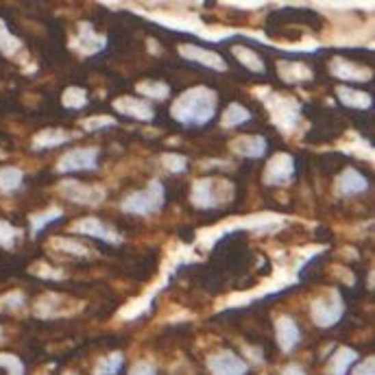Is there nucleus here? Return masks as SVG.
I'll return each instance as SVG.
<instances>
[{
  "label": "nucleus",
  "instance_id": "39448f33",
  "mask_svg": "<svg viewBox=\"0 0 375 375\" xmlns=\"http://www.w3.org/2000/svg\"><path fill=\"white\" fill-rule=\"evenodd\" d=\"M310 316L312 323L321 330H327V327H334L338 321L345 316V301L343 295L336 288L325 290L323 295H319L310 306Z\"/></svg>",
  "mask_w": 375,
  "mask_h": 375
},
{
  "label": "nucleus",
  "instance_id": "37998d69",
  "mask_svg": "<svg viewBox=\"0 0 375 375\" xmlns=\"http://www.w3.org/2000/svg\"><path fill=\"white\" fill-rule=\"evenodd\" d=\"M64 375H75V373H64Z\"/></svg>",
  "mask_w": 375,
  "mask_h": 375
},
{
  "label": "nucleus",
  "instance_id": "6ab92c4d",
  "mask_svg": "<svg viewBox=\"0 0 375 375\" xmlns=\"http://www.w3.org/2000/svg\"><path fill=\"white\" fill-rule=\"evenodd\" d=\"M75 135L66 131V129L60 127H51V129H42L40 133H35L31 140V148L33 151H49V148H57L64 146L66 142H70Z\"/></svg>",
  "mask_w": 375,
  "mask_h": 375
},
{
  "label": "nucleus",
  "instance_id": "5701e85b",
  "mask_svg": "<svg viewBox=\"0 0 375 375\" xmlns=\"http://www.w3.org/2000/svg\"><path fill=\"white\" fill-rule=\"evenodd\" d=\"M135 92L140 96H144V101H166L170 96V86L164 83V81H153V79H146V81H140L135 83Z\"/></svg>",
  "mask_w": 375,
  "mask_h": 375
},
{
  "label": "nucleus",
  "instance_id": "a19ab883",
  "mask_svg": "<svg viewBox=\"0 0 375 375\" xmlns=\"http://www.w3.org/2000/svg\"><path fill=\"white\" fill-rule=\"evenodd\" d=\"M281 375H308V373L303 371V367H299V365H286L284 369H281Z\"/></svg>",
  "mask_w": 375,
  "mask_h": 375
},
{
  "label": "nucleus",
  "instance_id": "1a4fd4ad",
  "mask_svg": "<svg viewBox=\"0 0 375 375\" xmlns=\"http://www.w3.org/2000/svg\"><path fill=\"white\" fill-rule=\"evenodd\" d=\"M70 231L81 233V236H88V238H96L105 244H112V247H118V244H122L120 233L114 231L112 227H107L96 216H86V218L75 220L73 225H70Z\"/></svg>",
  "mask_w": 375,
  "mask_h": 375
},
{
  "label": "nucleus",
  "instance_id": "412c9836",
  "mask_svg": "<svg viewBox=\"0 0 375 375\" xmlns=\"http://www.w3.org/2000/svg\"><path fill=\"white\" fill-rule=\"evenodd\" d=\"M358 362V351L351 347H338L330 362H327V373L330 375H349L351 367Z\"/></svg>",
  "mask_w": 375,
  "mask_h": 375
},
{
  "label": "nucleus",
  "instance_id": "473e14b6",
  "mask_svg": "<svg viewBox=\"0 0 375 375\" xmlns=\"http://www.w3.org/2000/svg\"><path fill=\"white\" fill-rule=\"evenodd\" d=\"M159 164H161V168L170 174H181L188 170V157L181 153H161Z\"/></svg>",
  "mask_w": 375,
  "mask_h": 375
},
{
  "label": "nucleus",
  "instance_id": "aec40b11",
  "mask_svg": "<svg viewBox=\"0 0 375 375\" xmlns=\"http://www.w3.org/2000/svg\"><path fill=\"white\" fill-rule=\"evenodd\" d=\"M336 99L341 101V105L349 109H371L373 107V96L365 90H356L351 86H338L336 88Z\"/></svg>",
  "mask_w": 375,
  "mask_h": 375
},
{
  "label": "nucleus",
  "instance_id": "cd10ccee",
  "mask_svg": "<svg viewBox=\"0 0 375 375\" xmlns=\"http://www.w3.org/2000/svg\"><path fill=\"white\" fill-rule=\"evenodd\" d=\"M88 103H90L88 90L79 88V86H70V88H66L64 94H62V105H64L66 109H75V112H79V109L88 107Z\"/></svg>",
  "mask_w": 375,
  "mask_h": 375
},
{
  "label": "nucleus",
  "instance_id": "7c9ffc66",
  "mask_svg": "<svg viewBox=\"0 0 375 375\" xmlns=\"http://www.w3.org/2000/svg\"><path fill=\"white\" fill-rule=\"evenodd\" d=\"M125 365V356L120 351H112L109 356H105L96 362L94 367V375H118Z\"/></svg>",
  "mask_w": 375,
  "mask_h": 375
},
{
  "label": "nucleus",
  "instance_id": "6e6552de",
  "mask_svg": "<svg viewBox=\"0 0 375 375\" xmlns=\"http://www.w3.org/2000/svg\"><path fill=\"white\" fill-rule=\"evenodd\" d=\"M57 172L60 174H73V172H92L99 168V148L96 146H81L70 148L57 161Z\"/></svg>",
  "mask_w": 375,
  "mask_h": 375
},
{
  "label": "nucleus",
  "instance_id": "f8f14e48",
  "mask_svg": "<svg viewBox=\"0 0 375 375\" xmlns=\"http://www.w3.org/2000/svg\"><path fill=\"white\" fill-rule=\"evenodd\" d=\"M112 107L116 114L125 116V118H131L138 122H153L155 120V107L144 99L138 96H118L112 101Z\"/></svg>",
  "mask_w": 375,
  "mask_h": 375
},
{
  "label": "nucleus",
  "instance_id": "f257e3e1",
  "mask_svg": "<svg viewBox=\"0 0 375 375\" xmlns=\"http://www.w3.org/2000/svg\"><path fill=\"white\" fill-rule=\"evenodd\" d=\"M218 107V94L212 88L196 86L185 90L172 101L170 116L177 120L181 127L198 129L212 122Z\"/></svg>",
  "mask_w": 375,
  "mask_h": 375
},
{
  "label": "nucleus",
  "instance_id": "9d476101",
  "mask_svg": "<svg viewBox=\"0 0 375 375\" xmlns=\"http://www.w3.org/2000/svg\"><path fill=\"white\" fill-rule=\"evenodd\" d=\"M207 369L212 375H247L249 365L231 349H220L207 356Z\"/></svg>",
  "mask_w": 375,
  "mask_h": 375
},
{
  "label": "nucleus",
  "instance_id": "7ed1b4c3",
  "mask_svg": "<svg viewBox=\"0 0 375 375\" xmlns=\"http://www.w3.org/2000/svg\"><path fill=\"white\" fill-rule=\"evenodd\" d=\"M233 198V183L220 177H201L192 183L190 203L198 209H216Z\"/></svg>",
  "mask_w": 375,
  "mask_h": 375
},
{
  "label": "nucleus",
  "instance_id": "9b49d317",
  "mask_svg": "<svg viewBox=\"0 0 375 375\" xmlns=\"http://www.w3.org/2000/svg\"><path fill=\"white\" fill-rule=\"evenodd\" d=\"M295 157L290 153H277L268 159L264 168V183L266 185H286L295 179Z\"/></svg>",
  "mask_w": 375,
  "mask_h": 375
},
{
  "label": "nucleus",
  "instance_id": "bb28decb",
  "mask_svg": "<svg viewBox=\"0 0 375 375\" xmlns=\"http://www.w3.org/2000/svg\"><path fill=\"white\" fill-rule=\"evenodd\" d=\"M51 247L62 251V253H68L73 257H90L94 255V251L90 247H86L81 240H73V238H53L51 240Z\"/></svg>",
  "mask_w": 375,
  "mask_h": 375
},
{
  "label": "nucleus",
  "instance_id": "72a5a7b5",
  "mask_svg": "<svg viewBox=\"0 0 375 375\" xmlns=\"http://www.w3.org/2000/svg\"><path fill=\"white\" fill-rule=\"evenodd\" d=\"M116 125H118V120H116L114 116H90V118H86L83 122H81V127H83L88 133L101 131V129H109V127H116Z\"/></svg>",
  "mask_w": 375,
  "mask_h": 375
},
{
  "label": "nucleus",
  "instance_id": "0eeeda50",
  "mask_svg": "<svg viewBox=\"0 0 375 375\" xmlns=\"http://www.w3.org/2000/svg\"><path fill=\"white\" fill-rule=\"evenodd\" d=\"M70 49L81 57H94L107 49V35L99 33L92 22H79L75 35L70 38Z\"/></svg>",
  "mask_w": 375,
  "mask_h": 375
},
{
  "label": "nucleus",
  "instance_id": "c85d7f7f",
  "mask_svg": "<svg viewBox=\"0 0 375 375\" xmlns=\"http://www.w3.org/2000/svg\"><path fill=\"white\" fill-rule=\"evenodd\" d=\"M25 181V172L16 166H5L0 168V192L9 194V192H16L18 188Z\"/></svg>",
  "mask_w": 375,
  "mask_h": 375
},
{
  "label": "nucleus",
  "instance_id": "20e7f679",
  "mask_svg": "<svg viewBox=\"0 0 375 375\" xmlns=\"http://www.w3.org/2000/svg\"><path fill=\"white\" fill-rule=\"evenodd\" d=\"M164 203H166V190H164L159 179H153L148 181L144 190L129 192L122 198L120 209L125 214H133V216H153L161 212Z\"/></svg>",
  "mask_w": 375,
  "mask_h": 375
},
{
  "label": "nucleus",
  "instance_id": "a18cd8bd",
  "mask_svg": "<svg viewBox=\"0 0 375 375\" xmlns=\"http://www.w3.org/2000/svg\"><path fill=\"white\" fill-rule=\"evenodd\" d=\"M0 157H3V153H0Z\"/></svg>",
  "mask_w": 375,
  "mask_h": 375
},
{
  "label": "nucleus",
  "instance_id": "e433bc0d",
  "mask_svg": "<svg viewBox=\"0 0 375 375\" xmlns=\"http://www.w3.org/2000/svg\"><path fill=\"white\" fill-rule=\"evenodd\" d=\"M0 369H7L9 375H25V365L14 354H0Z\"/></svg>",
  "mask_w": 375,
  "mask_h": 375
},
{
  "label": "nucleus",
  "instance_id": "4be33fe9",
  "mask_svg": "<svg viewBox=\"0 0 375 375\" xmlns=\"http://www.w3.org/2000/svg\"><path fill=\"white\" fill-rule=\"evenodd\" d=\"M251 118H253V114L244 107V105L229 103L225 107V112H222V116H220V125H222V129H236L240 125H247Z\"/></svg>",
  "mask_w": 375,
  "mask_h": 375
},
{
  "label": "nucleus",
  "instance_id": "a211bd4d",
  "mask_svg": "<svg viewBox=\"0 0 375 375\" xmlns=\"http://www.w3.org/2000/svg\"><path fill=\"white\" fill-rule=\"evenodd\" d=\"M277 75H279L281 81H284V83L295 86V83H308V81H312L314 70L303 62L281 60V62H277Z\"/></svg>",
  "mask_w": 375,
  "mask_h": 375
},
{
  "label": "nucleus",
  "instance_id": "b1692460",
  "mask_svg": "<svg viewBox=\"0 0 375 375\" xmlns=\"http://www.w3.org/2000/svg\"><path fill=\"white\" fill-rule=\"evenodd\" d=\"M233 57L249 70V73H255V75H264L266 73V66H264V60L260 55H257L253 49H249V46H233L231 49Z\"/></svg>",
  "mask_w": 375,
  "mask_h": 375
},
{
  "label": "nucleus",
  "instance_id": "a878e982",
  "mask_svg": "<svg viewBox=\"0 0 375 375\" xmlns=\"http://www.w3.org/2000/svg\"><path fill=\"white\" fill-rule=\"evenodd\" d=\"M64 216V209L62 207H49L44 212H35L29 216V225H31V236H38L42 229H46L51 222L60 220Z\"/></svg>",
  "mask_w": 375,
  "mask_h": 375
},
{
  "label": "nucleus",
  "instance_id": "79ce46f5",
  "mask_svg": "<svg viewBox=\"0 0 375 375\" xmlns=\"http://www.w3.org/2000/svg\"><path fill=\"white\" fill-rule=\"evenodd\" d=\"M148 46H151V49H148L151 53H159V44L155 40H148Z\"/></svg>",
  "mask_w": 375,
  "mask_h": 375
},
{
  "label": "nucleus",
  "instance_id": "c756f323",
  "mask_svg": "<svg viewBox=\"0 0 375 375\" xmlns=\"http://www.w3.org/2000/svg\"><path fill=\"white\" fill-rule=\"evenodd\" d=\"M343 148L347 151L349 155H356L360 159H365V157L367 159H373V148H371V144L362 135H358V133H347Z\"/></svg>",
  "mask_w": 375,
  "mask_h": 375
},
{
  "label": "nucleus",
  "instance_id": "4c0bfd02",
  "mask_svg": "<svg viewBox=\"0 0 375 375\" xmlns=\"http://www.w3.org/2000/svg\"><path fill=\"white\" fill-rule=\"evenodd\" d=\"M31 271L42 277V279H53V281H62L66 275L62 268H55V266H49L46 262H40V264H35V268H31Z\"/></svg>",
  "mask_w": 375,
  "mask_h": 375
},
{
  "label": "nucleus",
  "instance_id": "f3484780",
  "mask_svg": "<svg viewBox=\"0 0 375 375\" xmlns=\"http://www.w3.org/2000/svg\"><path fill=\"white\" fill-rule=\"evenodd\" d=\"M229 151L244 159H260L266 155L268 142L264 135H238L229 142Z\"/></svg>",
  "mask_w": 375,
  "mask_h": 375
},
{
  "label": "nucleus",
  "instance_id": "58836bf2",
  "mask_svg": "<svg viewBox=\"0 0 375 375\" xmlns=\"http://www.w3.org/2000/svg\"><path fill=\"white\" fill-rule=\"evenodd\" d=\"M129 375H157V367L153 365V362H148V360H140V362H135V365L131 367Z\"/></svg>",
  "mask_w": 375,
  "mask_h": 375
},
{
  "label": "nucleus",
  "instance_id": "f704fd0d",
  "mask_svg": "<svg viewBox=\"0 0 375 375\" xmlns=\"http://www.w3.org/2000/svg\"><path fill=\"white\" fill-rule=\"evenodd\" d=\"M25 303H27L25 292L11 290V292H7V295H5L3 299H0V310H5V312H16V310H22V308H25Z\"/></svg>",
  "mask_w": 375,
  "mask_h": 375
},
{
  "label": "nucleus",
  "instance_id": "c03bdc74",
  "mask_svg": "<svg viewBox=\"0 0 375 375\" xmlns=\"http://www.w3.org/2000/svg\"><path fill=\"white\" fill-rule=\"evenodd\" d=\"M0 334H3V327H0Z\"/></svg>",
  "mask_w": 375,
  "mask_h": 375
},
{
  "label": "nucleus",
  "instance_id": "dca6fc26",
  "mask_svg": "<svg viewBox=\"0 0 375 375\" xmlns=\"http://www.w3.org/2000/svg\"><path fill=\"white\" fill-rule=\"evenodd\" d=\"M275 338H277V345L284 354H290L301 341V330H299V323L292 319L288 314H281L277 316L275 321Z\"/></svg>",
  "mask_w": 375,
  "mask_h": 375
},
{
  "label": "nucleus",
  "instance_id": "2f4dec72",
  "mask_svg": "<svg viewBox=\"0 0 375 375\" xmlns=\"http://www.w3.org/2000/svg\"><path fill=\"white\" fill-rule=\"evenodd\" d=\"M20 51H22V42L9 31L5 20L0 18V53H5L7 57H16Z\"/></svg>",
  "mask_w": 375,
  "mask_h": 375
},
{
  "label": "nucleus",
  "instance_id": "423d86ee",
  "mask_svg": "<svg viewBox=\"0 0 375 375\" xmlns=\"http://www.w3.org/2000/svg\"><path fill=\"white\" fill-rule=\"evenodd\" d=\"M60 194L68 203L83 205V207H99L105 201V188L103 185H88L77 179H64L60 183Z\"/></svg>",
  "mask_w": 375,
  "mask_h": 375
},
{
  "label": "nucleus",
  "instance_id": "393cba45",
  "mask_svg": "<svg viewBox=\"0 0 375 375\" xmlns=\"http://www.w3.org/2000/svg\"><path fill=\"white\" fill-rule=\"evenodd\" d=\"M64 303H66V297L49 292V295H44L38 303H35V314L42 316V319H53V316L64 314Z\"/></svg>",
  "mask_w": 375,
  "mask_h": 375
},
{
  "label": "nucleus",
  "instance_id": "c9c22d12",
  "mask_svg": "<svg viewBox=\"0 0 375 375\" xmlns=\"http://www.w3.org/2000/svg\"><path fill=\"white\" fill-rule=\"evenodd\" d=\"M20 236H22V231L18 227H14L7 220H0V247L11 249L18 242Z\"/></svg>",
  "mask_w": 375,
  "mask_h": 375
},
{
  "label": "nucleus",
  "instance_id": "4468645a",
  "mask_svg": "<svg viewBox=\"0 0 375 375\" xmlns=\"http://www.w3.org/2000/svg\"><path fill=\"white\" fill-rule=\"evenodd\" d=\"M330 73L338 81H345V83H365V81L373 79L371 68L360 66L356 62H349L345 57H334L330 62Z\"/></svg>",
  "mask_w": 375,
  "mask_h": 375
},
{
  "label": "nucleus",
  "instance_id": "f03ea898",
  "mask_svg": "<svg viewBox=\"0 0 375 375\" xmlns=\"http://www.w3.org/2000/svg\"><path fill=\"white\" fill-rule=\"evenodd\" d=\"M255 94L262 96L268 114H271V120L279 131L284 135H295L301 125V103L292 96H286V94H277L268 90H262V92L255 90Z\"/></svg>",
  "mask_w": 375,
  "mask_h": 375
},
{
  "label": "nucleus",
  "instance_id": "2eb2a0df",
  "mask_svg": "<svg viewBox=\"0 0 375 375\" xmlns=\"http://www.w3.org/2000/svg\"><path fill=\"white\" fill-rule=\"evenodd\" d=\"M367 190H369V179L360 170H356V168H345L336 177V181H334L336 196H343V198L362 194V192H367Z\"/></svg>",
  "mask_w": 375,
  "mask_h": 375
},
{
  "label": "nucleus",
  "instance_id": "ddd939ff",
  "mask_svg": "<svg viewBox=\"0 0 375 375\" xmlns=\"http://www.w3.org/2000/svg\"><path fill=\"white\" fill-rule=\"evenodd\" d=\"M179 55L188 62H194L198 66H203L207 70H214V73H225L227 70V62L225 57L218 55L212 49H205V46L198 44H181L179 46Z\"/></svg>",
  "mask_w": 375,
  "mask_h": 375
},
{
  "label": "nucleus",
  "instance_id": "ea45409f",
  "mask_svg": "<svg viewBox=\"0 0 375 375\" xmlns=\"http://www.w3.org/2000/svg\"><path fill=\"white\" fill-rule=\"evenodd\" d=\"M349 375H375V360H373V356H369L365 362L356 365L354 369H351Z\"/></svg>",
  "mask_w": 375,
  "mask_h": 375
}]
</instances>
